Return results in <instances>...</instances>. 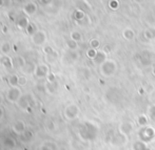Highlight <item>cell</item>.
I'll list each match as a JSON object with an SVG mask.
<instances>
[{"label":"cell","mask_w":155,"mask_h":150,"mask_svg":"<svg viewBox=\"0 0 155 150\" xmlns=\"http://www.w3.org/2000/svg\"><path fill=\"white\" fill-rule=\"evenodd\" d=\"M22 97V90L19 86H15V87H10L6 90L5 98L10 103L17 104L20 98Z\"/></svg>","instance_id":"obj_1"},{"label":"cell","mask_w":155,"mask_h":150,"mask_svg":"<svg viewBox=\"0 0 155 150\" xmlns=\"http://www.w3.org/2000/svg\"><path fill=\"white\" fill-rule=\"evenodd\" d=\"M116 71V63L113 60H107L100 65V73L104 77H111Z\"/></svg>","instance_id":"obj_2"},{"label":"cell","mask_w":155,"mask_h":150,"mask_svg":"<svg viewBox=\"0 0 155 150\" xmlns=\"http://www.w3.org/2000/svg\"><path fill=\"white\" fill-rule=\"evenodd\" d=\"M63 114H64L65 119H68L69 121H73L79 114V108L76 104H70L63 110Z\"/></svg>","instance_id":"obj_3"},{"label":"cell","mask_w":155,"mask_h":150,"mask_svg":"<svg viewBox=\"0 0 155 150\" xmlns=\"http://www.w3.org/2000/svg\"><path fill=\"white\" fill-rule=\"evenodd\" d=\"M47 39H48L47 33L42 30H38L33 36H31V40L33 44H35L36 46H42L47 42Z\"/></svg>","instance_id":"obj_4"},{"label":"cell","mask_w":155,"mask_h":150,"mask_svg":"<svg viewBox=\"0 0 155 150\" xmlns=\"http://www.w3.org/2000/svg\"><path fill=\"white\" fill-rule=\"evenodd\" d=\"M50 67L48 64H45V63H41V64L36 65V69H35V77L38 78V79H45V78H48V76L50 75Z\"/></svg>","instance_id":"obj_5"},{"label":"cell","mask_w":155,"mask_h":150,"mask_svg":"<svg viewBox=\"0 0 155 150\" xmlns=\"http://www.w3.org/2000/svg\"><path fill=\"white\" fill-rule=\"evenodd\" d=\"M33 104V98L30 93H25V95H22V97L20 98V100L18 101L17 105L23 110H28L30 109V107H32Z\"/></svg>","instance_id":"obj_6"},{"label":"cell","mask_w":155,"mask_h":150,"mask_svg":"<svg viewBox=\"0 0 155 150\" xmlns=\"http://www.w3.org/2000/svg\"><path fill=\"white\" fill-rule=\"evenodd\" d=\"M12 131L14 132L15 134L20 136L23 132L27 131V124H25V121H22V120L15 121L12 125Z\"/></svg>","instance_id":"obj_7"},{"label":"cell","mask_w":155,"mask_h":150,"mask_svg":"<svg viewBox=\"0 0 155 150\" xmlns=\"http://www.w3.org/2000/svg\"><path fill=\"white\" fill-rule=\"evenodd\" d=\"M78 59V54L75 51H69L63 56V62L68 65H71L75 63Z\"/></svg>","instance_id":"obj_8"},{"label":"cell","mask_w":155,"mask_h":150,"mask_svg":"<svg viewBox=\"0 0 155 150\" xmlns=\"http://www.w3.org/2000/svg\"><path fill=\"white\" fill-rule=\"evenodd\" d=\"M37 10H38V6L33 1L28 2V3H25V6H23V12H25V14L28 15V16H33V15H35L37 13Z\"/></svg>","instance_id":"obj_9"},{"label":"cell","mask_w":155,"mask_h":150,"mask_svg":"<svg viewBox=\"0 0 155 150\" xmlns=\"http://www.w3.org/2000/svg\"><path fill=\"white\" fill-rule=\"evenodd\" d=\"M0 64H1L5 69H8V70H11V69L14 68L13 59L8 57V56H2V57L0 58Z\"/></svg>","instance_id":"obj_10"},{"label":"cell","mask_w":155,"mask_h":150,"mask_svg":"<svg viewBox=\"0 0 155 150\" xmlns=\"http://www.w3.org/2000/svg\"><path fill=\"white\" fill-rule=\"evenodd\" d=\"M2 145L6 149H14L16 147V140L13 136H5L2 141Z\"/></svg>","instance_id":"obj_11"},{"label":"cell","mask_w":155,"mask_h":150,"mask_svg":"<svg viewBox=\"0 0 155 150\" xmlns=\"http://www.w3.org/2000/svg\"><path fill=\"white\" fill-rule=\"evenodd\" d=\"M25 60L23 59V57L21 56H18V57H15L13 58V65H14V68H17V69H20L22 70V68L25 67Z\"/></svg>","instance_id":"obj_12"},{"label":"cell","mask_w":155,"mask_h":150,"mask_svg":"<svg viewBox=\"0 0 155 150\" xmlns=\"http://www.w3.org/2000/svg\"><path fill=\"white\" fill-rule=\"evenodd\" d=\"M29 25H30V21L27 16L19 17V19L17 20V27H18L19 30H27Z\"/></svg>","instance_id":"obj_13"},{"label":"cell","mask_w":155,"mask_h":150,"mask_svg":"<svg viewBox=\"0 0 155 150\" xmlns=\"http://www.w3.org/2000/svg\"><path fill=\"white\" fill-rule=\"evenodd\" d=\"M38 150H58V147L54 142L47 141V142H43L42 144L39 146Z\"/></svg>","instance_id":"obj_14"},{"label":"cell","mask_w":155,"mask_h":150,"mask_svg":"<svg viewBox=\"0 0 155 150\" xmlns=\"http://www.w3.org/2000/svg\"><path fill=\"white\" fill-rule=\"evenodd\" d=\"M131 130H132V125H131L130 123H128V122H124L121 125H119V132H120L124 136L130 133Z\"/></svg>","instance_id":"obj_15"},{"label":"cell","mask_w":155,"mask_h":150,"mask_svg":"<svg viewBox=\"0 0 155 150\" xmlns=\"http://www.w3.org/2000/svg\"><path fill=\"white\" fill-rule=\"evenodd\" d=\"M45 89H47V91L49 93L54 95V93H56V91L58 90V83L56 81L48 82L47 85H45Z\"/></svg>","instance_id":"obj_16"},{"label":"cell","mask_w":155,"mask_h":150,"mask_svg":"<svg viewBox=\"0 0 155 150\" xmlns=\"http://www.w3.org/2000/svg\"><path fill=\"white\" fill-rule=\"evenodd\" d=\"M154 136H155V130H153V128H152V127H147V128H143V129L141 138L151 140Z\"/></svg>","instance_id":"obj_17"},{"label":"cell","mask_w":155,"mask_h":150,"mask_svg":"<svg viewBox=\"0 0 155 150\" xmlns=\"http://www.w3.org/2000/svg\"><path fill=\"white\" fill-rule=\"evenodd\" d=\"M11 51H12V46H11L10 42L4 41V42L1 43V45H0V52L3 54V56H8L11 53Z\"/></svg>","instance_id":"obj_18"},{"label":"cell","mask_w":155,"mask_h":150,"mask_svg":"<svg viewBox=\"0 0 155 150\" xmlns=\"http://www.w3.org/2000/svg\"><path fill=\"white\" fill-rule=\"evenodd\" d=\"M106 53L104 52H98L97 53V56L94 58L93 62L95 64H98V65H101L104 62H106Z\"/></svg>","instance_id":"obj_19"},{"label":"cell","mask_w":155,"mask_h":150,"mask_svg":"<svg viewBox=\"0 0 155 150\" xmlns=\"http://www.w3.org/2000/svg\"><path fill=\"white\" fill-rule=\"evenodd\" d=\"M35 69H36V65H35L34 63L27 62V63H25V67L22 68V71L25 73L30 75V73H35Z\"/></svg>","instance_id":"obj_20"},{"label":"cell","mask_w":155,"mask_h":150,"mask_svg":"<svg viewBox=\"0 0 155 150\" xmlns=\"http://www.w3.org/2000/svg\"><path fill=\"white\" fill-rule=\"evenodd\" d=\"M32 139H33V132L28 129H27V131L23 132L20 136V140H21V142H23V143H30L32 141Z\"/></svg>","instance_id":"obj_21"},{"label":"cell","mask_w":155,"mask_h":150,"mask_svg":"<svg viewBox=\"0 0 155 150\" xmlns=\"http://www.w3.org/2000/svg\"><path fill=\"white\" fill-rule=\"evenodd\" d=\"M8 84H10L11 87H15V86H18V81H19V76H17L16 73H13L8 77Z\"/></svg>","instance_id":"obj_22"},{"label":"cell","mask_w":155,"mask_h":150,"mask_svg":"<svg viewBox=\"0 0 155 150\" xmlns=\"http://www.w3.org/2000/svg\"><path fill=\"white\" fill-rule=\"evenodd\" d=\"M58 59V54L57 52L54 51L53 53L49 54V55H45V60L49 64H52V63H55Z\"/></svg>","instance_id":"obj_23"},{"label":"cell","mask_w":155,"mask_h":150,"mask_svg":"<svg viewBox=\"0 0 155 150\" xmlns=\"http://www.w3.org/2000/svg\"><path fill=\"white\" fill-rule=\"evenodd\" d=\"M123 36L124 39H127V40H132V39H134V37H135V33H134V30H131V29H126L123 33Z\"/></svg>","instance_id":"obj_24"},{"label":"cell","mask_w":155,"mask_h":150,"mask_svg":"<svg viewBox=\"0 0 155 150\" xmlns=\"http://www.w3.org/2000/svg\"><path fill=\"white\" fill-rule=\"evenodd\" d=\"M65 44H67V46H68V48H69V51H76V49L78 48V42H76V41L72 40L71 38H70L69 40H67Z\"/></svg>","instance_id":"obj_25"},{"label":"cell","mask_w":155,"mask_h":150,"mask_svg":"<svg viewBox=\"0 0 155 150\" xmlns=\"http://www.w3.org/2000/svg\"><path fill=\"white\" fill-rule=\"evenodd\" d=\"M143 35H145V37L148 39V40L155 39V29H148L147 30H145Z\"/></svg>","instance_id":"obj_26"},{"label":"cell","mask_w":155,"mask_h":150,"mask_svg":"<svg viewBox=\"0 0 155 150\" xmlns=\"http://www.w3.org/2000/svg\"><path fill=\"white\" fill-rule=\"evenodd\" d=\"M71 39L74 41H76V42H79V41H81L82 36L79 32H72L71 33Z\"/></svg>","instance_id":"obj_27"},{"label":"cell","mask_w":155,"mask_h":150,"mask_svg":"<svg viewBox=\"0 0 155 150\" xmlns=\"http://www.w3.org/2000/svg\"><path fill=\"white\" fill-rule=\"evenodd\" d=\"M133 149L134 150H146L147 149V146L143 142H136L133 146Z\"/></svg>","instance_id":"obj_28"},{"label":"cell","mask_w":155,"mask_h":150,"mask_svg":"<svg viewBox=\"0 0 155 150\" xmlns=\"http://www.w3.org/2000/svg\"><path fill=\"white\" fill-rule=\"evenodd\" d=\"M137 122H138V124H139V126H140V127H143V126L147 125L148 119H147V117L143 114V116H139L138 117V119H137Z\"/></svg>","instance_id":"obj_29"},{"label":"cell","mask_w":155,"mask_h":150,"mask_svg":"<svg viewBox=\"0 0 155 150\" xmlns=\"http://www.w3.org/2000/svg\"><path fill=\"white\" fill-rule=\"evenodd\" d=\"M97 53L98 52L96 51V49H94V48H89L88 49V52H87V56H88L89 58H90V59H92V60H94V58L96 57V56H97Z\"/></svg>","instance_id":"obj_30"},{"label":"cell","mask_w":155,"mask_h":150,"mask_svg":"<svg viewBox=\"0 0 155 150\" xmlns=\"http://www.w3.org/2000/svg\"><path fill=\"white\" fill-rule=\"evenodd\" d=\"M84 13L82 12L81 10L75 11V13H74V18H75L76 20H81V19H84Z\"/></svg>","instance_id":"obj_31"},{"label":"cell","mask_w":155,"mask_h":150,"mask_svg":"<svg viewBox=\"0 0 155 150\" xmlns=\"http://www.w3.org/2000/svg\"><path fill=\"white\" fill-rule=\"evenodd\" d=\"M25 30H27V33L30 35V36H33V35H34L35 33H36L38 30L36 29V27H35L34 24H32V23H30V25H29V27H28V29Z\"/></svg>","instance_id":"obj_32"},{"label":"cell","mask_w":155,"mask_h":150,"mask_svg":"<svg viewBox=\"0 0 155 150\" xmlns=\"http://www.w3.org/2000/svg\"><path fill=\"white\" fill-rule=\"evenodd\" d=\"M99 46H100V42H99L98 39H92V40L90 41V47L91 48L97 49Z\"/></svg>","instance_id":"obj_33"},{"label":"cell","mask_w":155,"mask_h":150,"mask_svg":"<svg viewBox=\"0 0 155 150\" xmlns=\"http://www.w3.org/2000/svg\"><path fill=\"white\" fill-rule=\"evenodd\" d=\"M28 83V78L25 76H19L18 86H25Z\"/></svg>","instance_id":"obj_34"},{"label":"cell","mask_w":155,"mask_h":150,"mask_svg":"<svg viewBox=\"0 0 155 150\" xmlns=\"http://www.w3.org/2000/svg\"><path fill=\"white\" fill-rule=\"evenodd\" d=\"M45 126H47V129L50 130V131H53V130L55 129V124H54L51 120L47 121V123H45Z\"/></svg>","instance_id":"obj_35"},{"label":"cell","mask_w":155,"mask_h":150,"mask_svg":"<svg viewBox=\"0 0 155 150\" xmlns=\"http://www.w3.org/2000/svg\"><path fill=\"white\" fill-rule=\"evenodd\" d=\"M149 116L153 119V121H155V105H152L151 107H149Z\"/></svg>","instance_id":"obj_36"},{"label":"cell","mask_w":155,"mask_h":150,"mask_svg":"<svg viewBox=\"0 0 155 150\" xmlns=\"http://www.w3.org/2000/svg\"><path fill=\"white\" fill-rule=\"evenodd\" d=\"M43 52H45V55H49V54L53 53V52H54V49L52 48V46H50V45H47V46H45V47H43Z\"/></svg>","instance_id":"obj_37"},{"label":"cell","mask_w":155,"mask_h":150,"mask_svg":"<svg viewBox=\"0 0 155 150\" xmlns=\"http://www.w3.org/2000/svg\"><path fill=\"white\" fill-rule=\"evenodd\" d=\"M110 6L112 8H118V1H116V0H112V1L110 2Z\"/></svg>","instance_id":"obj_38"},{"label":"cell","mask_w":155,"mask_h":150,"mask_svg":"<svg viewBox=\"0 0 155 150\" xmlns=\"http://www.w3.org/2000/svg\"><path fill=\"white\" fill-rule=\"evenodd\" d=\"M52 1H53V0H39V2H40L42 5H49V4L52 3Z\"/></svg>","instance_id":"obj_39"},{"label":"cell","mask_w":155,"mask_h":150,"mask_svg":"<svg viewBox=\"0 0 155 150\" xmlns=\"http://www.w3.org/2000/svg\"><path fill=\"white\" fill-rule=\"evenodd\" d=\"M3 116H4V110H3V108H2L1 106H0V121L2 120Z\"/></svg>","instance_id":"obj_40"},{"label":"cell","mask_w":155,"mask_h":150,"mask_svg":"<svg viewBox=\"0 0 155 150\" xmlns=\"http://www.w3.org/2000/svg\"><path fill=\"white\" fill-rule=\"evenodd\" d=\"M12 4V0H4V6H10Z\"/></svg>","instance_id":"obj_41"},{"label":"cell","mask_w":155,"mask_h":150,"mask_svg":"<svg viewBox=\"0 0 155 150\" xmlns=\"http://www.w3.org/2000/svg\"><path fill=\"white\" fill-rule=\"evenodd\" d=\"M4 6V0H0V8H3Z\"/></svg>","instance_id":"obj_42"},{"label":"cell","mask_w":155,"mask_h":150,"mask_svg":"<svg viewBox=\"0 0 155 150\" xmlns=\"http://www.w3.org/2000/svg\"><path fill=\"white\" fill-rule=\"evenodd\" d=\"M135 2H137V3H140V2H143L145 0H134Z\"/></svg>","instance_id":"obj_43"},{"label":"cell","mask_w":155,"mask_h":150,"mask_svg":"<svg viewBox=\"0 0 155 150\" xmlns=\"http://www.w3.org/2000/svg\"><path fill=\"white\" fill-rule=\"evenodd\" d=\"M1 103H2V95H0V104H1Z\"/></svg>","instance_id":"obj_44"},{"label":"cell","mask_w":155,"mask_h":150,"mask_svg":"<svg viewBox=\"0 0 155 150\" xmlns=\"http://www.w3.org/2000/svg\"><path fill=\"white\" fill-rule=\"evenodd\" d=\"M18 150H23V149H18Z\"/></svg>","instance_id":"obj_45"},{"label":"cell","mask_w":155,"mask_h":150,"mask_svg":"<svg viewBox=\"0 0 155 150\" xmlns=\"http://www.w3.org/2000/svg\"><path fill=\"white\" fill-rule=\"evenodd\" d=\"M0 150H3V149H1V148H0Z\"/></svg>","instance_id":"obj_46"}]
</instances>
